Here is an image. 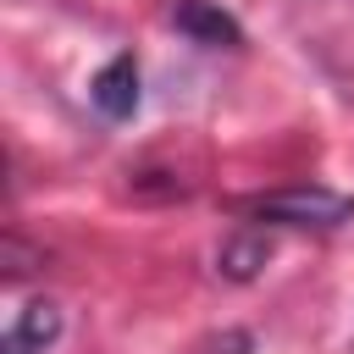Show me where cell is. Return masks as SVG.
<instances>
[{"mask_svg":"<svg viewBox=\"0 0 354 354\" xmlns=\"http://www.w3.org/2000/svg\"><path fill=\"white\" fill-rule=\"evenodd\" d=\"M249 205H254V216L288 221V227H343V221L354 216V199H348V194H332V188H321V183H310V188H282V194H260V199H249Z\"/></svg>","mask_w":354,"mask_h":354,"instance_id":"6da1fadb","label":"cell"},{"mask_svg":"<svg viewBox=\"0 0 354 354\" xmlns=\"http://www.w3.org/2000/svg\"><path fill=\"white\" fill-rule=\"evenodd\" d=\"M88 94H94V105H100L111 122H127V116L138 111V61H133V55L105 61V66L94 72Z\"/></svg>","mask_w":354,"mask_h":354,"instance_id":"7a4b0ae2","label":"cell"},{"mask_svg":"<svg viewBox=\"0 0 354 354\" xmlns=\"http://www.w3.org/2000/svg\"><path fill=\"white\" fill-rule=\"evenodd\" d=\"M55 337H61V310H55L50 299H33V304H22L17 321L6 326L0 354H44Z\"/></svg>","mask_w":354,"mask_h":354,"instance_id":"3957f363","label":"cell"},{"mask_svg":"<svg viewBox=\"0 0 354 354\" xmlns=\"http://www.w3.org/2000/svg\"><path fill=\"white\" fill-rule=\"evenodd\" d=\"M171 22H177L188 39H199V44H238V39H243V28H238L221 6H210V0H177Z\"/></svg>","mask_w":354,"mask_h":354,"instance_id":"277c9868","label":"cell"},{"mask_svg":"<svg viewBox=\"0 0 354 354\" xmlns=\"http://www.w3.org/2000/svg\"><path fill=\"white\" fill-rule=\"evenodd\" d=\"M266 254H271V243H266L260 232H238L232 243H221V271H227L232 282H249V277L266 266Z\"/></svg>","mask_w":354,"mask_h":354,"instance_id":"5b68a950","label":"cell"}]
</instances>
